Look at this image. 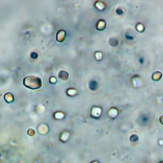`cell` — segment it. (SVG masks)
<instances>
[{
    "label": "cell",
    "instance_id": "obj_2",
    "mask_svg": "<svg viewBox=\"0 0 163 163\" xmlns=\"http://www.w3.org/2000/svg\"><path fill=\"white\" fill-rule=\"evenodd\" d=\"M162 76V73L160 71H156L152 75V79L155 81H157L161 79Z\"/></svg>",
    "mask_w": 163,
    "mask_h": 163
},
{
    "label": "cell",
    "instance_id": "obj_3",
    "mask_svg": "<svg viewBox=\"0 0 163 163\" xmlns=\"http://www.w3.org/2000/svg\"><path fill=\"white\" fill-rule=\"evenodd\" d=\"M159 121H160V122H161V124L163 125V116H161V117Z\"/></svg>",
    "mask_w": 163,
    "mask_h": 163
},
{
    "label": "cell",
    "instance_id": "obj_1",
    "mask_svg": "<svg viewBox=\"0 0 163 163\" xmlns=\"http://www.w3.org/2000/svg\"><path fill=\"white\" fill-rule=\"evenodd\" d=\"M24 84L30 89H38L41 86V80L36 76H28L24 78Z\"/></svg>",
    "mask_w": 163,
    "mask_h": 163
}]
</instances>
